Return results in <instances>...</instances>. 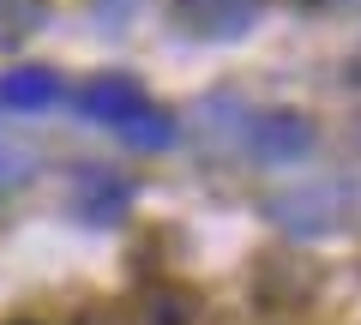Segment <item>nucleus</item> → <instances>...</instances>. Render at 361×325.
<instances>
[{"label": "nucleus", "instance_id": "obj_1", "mask_svg": "<svg viewBox=\"0 0 361 325\" xmlns=\"http://www.w3.org/2000/svg\"><path fill=\"white\" fill-rule=\"evenodd\" d=\"M73 109L90 115V121H103V127H115L121 139H133L139 151L175 145V121H169L133 78H90L85 91H73Z\"/></svg>", "mask_w": 361, "mask_h": 325}, {"label": "nucleus", "instance_id": "obj_4", "mask_svg": "<svg viewBox=\"0 0 361 325\" xmlns=\"http://www.w3.org/2000/svg\"><path fill=\"white\" fill-rule=\"evenodd\" d=\"M313 145V127L301 115H271L265 127H259V151L271 157V163H283V157H301Z\"/></svg>", "mask_w": 361, "mask_h": 325}, {"label": "nucleus", "instance_id": "obj_3", "mask_svg": "<svg viewBox=\"0 0 361 325\" xmlns=\"http://www.w3.org/2000/svg\"><path fill=\"white\" fill-rule=\"evenodd\" d=\"M61 73H49V66H13V73L0 78V103L6 109H25V115H37V109H54L61 103Z\"/></svg>", "mask_w": 361, "mask_h": 325}, {"label": "nucleus", "instance_id": "obj_2", "mask_svg": "<svg viewBox=\"0 0 361 325\" xmlns=\"http://www.w3.org/2000/svg\"><path fill=\"white\" fill-rule=\"evenodd\" d=\"M259 18V0H175V25L187 37H241Z\"/></svg>", "mask_w": 361, "mask_h": 325}, {"label": "nucleus", "instance_id": "obj_5", "mask_svg": "<svg viewBox=\"0 0 361 325\" xmlns=\"http://www.w3.org/2000/svg\"><path fill=\"white\" fill-rule=\"evenodd\" d=\"M42 25V0H0V42H25Z\"/></svg>", "mask_w": 361, "mask_h": 325}, {"label": "nucleus", "instance_id": "obj_6", "mask_svg": "<svg viewBox=\"0 0 361 325\" xmlns=\"http://www.w3.org/2000/svg\"><path fill=\"white\" fill-rule=\"evenodd\" d=\"M307 6H361V0H307Z\"/></svg>", "mask_w": 361, "mask_h": 325}]
</instances>
